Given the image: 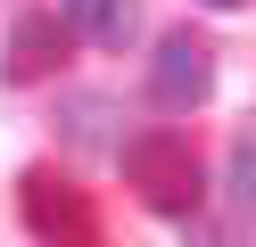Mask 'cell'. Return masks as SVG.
Wrapping results in <instances>:
<instances>
[{
    "label": "cell",
    "instance_id": "obj_1",
    "mask_svg": "<svg viewBox=\"0 0 256 247\" xmlns=\"http://www.w3.org/2000/svg\"><path fill=\"white\" fill-rule=\"evenodd\" d=\"M116 165H124V190H132L140 206H157V214H198V198H206L198 148L174 124H149V132H132V140H116Z\"/></svg>",
    "mask_w": 256,
    "mask_h": 247
},
{
    "label": "cell",
    "instance_id": "obj_2",
    "mask_svg": "<svg viewBox=\"0 0 256 247\" xmlns=\"http://www.w3.org/2000/svg\"><path fill=\"white\" fill-rule=\"evenodd\" d=\"M17 206H25V231L42 247H100V206L74 190L58 165H34L17 181Z\"/></svg>",
    "mask_w": 256,
    "mask_h": 247
},
{
    "label": "cell",
    "instance_id": "obj_3",
    "mask_svg": "<svg viewBox=\"0 0 256 247\" xmlns=\"http://www.w3.org/2000/svg\"><path fill=\"white\" fill-rule=\"evenodd\" d=\"M206 91H215V49H206L198 33H166L157 58H149V99L182 115V107H198Z\"/></svg>",
    "mask_w": 256,
    "mask_h": 247
},
{
    "label": "cell",
    "instance_id": "obj_4",
    "mask_svg": "<svg viewBox=\"0 0 256 247\" xmlns=\"http://www.w3.org/2000/svg\"><path fill=\"white\" fill-rule=\"evenodd\" d=\"M58 58H66V16H58V8H34V16L8 25V82L58 74Z\"/></svg>",
    "mask_w": 256,
    "mask_h": 247
},
{
    "label": "cell",
    "instance_id": "obj_5",
    "mask_svg": "<svg viewBox=\"0 0 256 247\" xmlns=\"http://www.w3.org/2000/svg\"><path fill=\"white\" fill-rule=\"evenodd\" d=\"M66 8V33H91L100 49H124L140 33V0H58Z\"/></svg>",
    "mask_w": 256,
    "mask_h": 247
},
{
    "label": "cell",
    "instance_id": "obj_6",
    "mask_svg": "<svg viewBox=\"0 0 256 247\" xmlns=\"http://www.w3.org/2000/svg\"><path fill=\"white\" fill-rule=\"evenodd\" d=\"M58 115H66V132H74V140H91V148L116 140V132H108V124H116V99H100V91H74Z\"/></svg>",
    "mask_w": 256,
    "mask_h": 247
},
{
    "label": "cell",
    "instance_id": "obj_7",
    "mask_svg": "<svg viewBox=\"0 0 256 247\" xmlns=\"http://www.w3.org/2000/svg\"><path fill=\"white\" fill-rule=\"evenodd\" d=\"M223 181H232V206H240V214L256 223V124L240 132V140H232V173H223Z\"/></svg>",
    "mask_w": 256,
    "mask_h": 247
},
{
    "label": "cell",
    "instance_id": "obj_8",
    "mask_svg": "<svg viewBox=\"0 0 256 247\" xmlns=\"http://www.w3.org/2000/svg\"><path fill=\"white\" fill-rule=\"evenodd\" d=\"M198 8H240V0H198Z\"/></svg>",
    "mask_w": 256,
    "mask_h": 247
}]
</instances>
